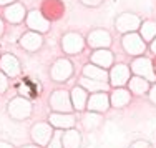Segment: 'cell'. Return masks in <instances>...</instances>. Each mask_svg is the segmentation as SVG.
I'll list each match as a JSON object with an SVG mask.
<instances>
[{"mask_svg": "<svg viewBox=\"0 0 156 148\" xmlns=\"http://www.w3.org/2000/svg\"><path fill=\"white\" fill-rule=\"evenodd\" d=\"M73 75H75V65L68 57L57 58L48 70V77L55 83H66Z\"/></svg>", "mask_w": 156, "mask_h": 148, "instance_id": "cell-1", "label": "cell"}, {"mask_svg": "<svg viewBox=\"0 0 156 148\" xmlns=\"http://www.w3.org/2000/svg\"><path fill=\"white\" fill-rule=\"evenodd\" d=\"M7 113H9V117L15 121H25L32 117L33 105L28 98L18 95V97H13L9 103H7Z\"/></svg>", "mask_w": 156, "mask_h": 148, "instance_id": "cell-2", "label": "cell"}, {"mask_svg": "<svg viewBox=\"0 0 156 148\" xmlns=\"http://www.w3.org/2000/svg\"><path fill=\"white\" fill-rule=\"evenodd\" d=\"M121 49L126 55L129 57H141V55L146 53L148 50V43L141 38V35L138 32H133V33H126V35H121Z\"/></svg>", "mask_w": 156, "mask_h": 148, "instance_id": "cell-3", "label": "cell"}, {"mask_svg": "<svg viewBox=\"0 0 156 148\" xmlns=\"http://www.w3.org/2000/svg\"><path fill=\"white\" fill-rule=\"evenodd\" d=\"M87 42H85V37L78 32H65L60 37V49L65 55H78L85 50Z\"/></svg>", "mask_w": 156, "mask_h": 148, "instance_id": "cell-4", "label": "cell"}, {"mask_svg": "<svg viewBox=\"0 0 156 148\" xmlns=\"http://www.w3.org/2000/svg\"><path fill=\"white\" fill-rule=\"evenodd\" d=\"M129 68H131V75L141 77V78L148 80L150 83H156V75H154V70H153V60H151L150 57L141 55V57L131 58Z\"/></svg>", "mask_w": 156, "mask_h": 148, "instance_id": "cell-5", "label": "cell"}, {"mask_svg": "<svg viewBox=\"0 0 156 148\" xmlns=\"http://www.w3.org/2000/svg\"><path fill=\"white\" fill-rule=\"evenodd\" d=\"M143 22L138 13L135 12H123L120 15H116L115 18V30L121 35H126V33H133L140 30V25Z\"/></svg>", "mask_w": 156, "mask_h": 148, "instance_id": "cell-6", "label": "cell"}, {"mask_svg": "<svg viewBox=\"0 0 156 148\" xmlns=\"http://www.w3.org/2000/svg\"><path fill=\"white\" fill-rule=\"evenodd\" d=\"M85 42H87V45L91 50H101V49H110L113 45V37H111V33L106 28L96 27L87 33Z\"/></svg>", "mask_w": 156, "mask_h": 148, "instance_id": "cell-7", "label": "cell"}, {"mask_svg": "<svg viewBox=\"0 0 156 148\" xmlns=\"http://www.w3.org/2000/svg\"><path fill=\"white\" fill-rule=\"evenodd\" d=\"M48 105H50L51 112L58 113H73V105L72 98H70V92L65 88H57L50 93L48 98Z\"/></svg>", "mask_w": 156, "mask_h": 148, "instance_id": "cell-8", "label": "cell"}, {"mask_svg": "<svg viewBox=\"0 0 156 148\" xmlns=\"http://www.w3.org/2000/svg\"><path fill=\"white\" fill-rule=\"evenodd\" d=\"M131 78V68L126 63H115L108 70V83L111 88H125Z\"/></svg>", "mask_w": 156, "mask_h": 148, "instance_id": "cell-9", "label": "cell"}, {"mask_svg": "<svg viewBox=\"0 0 156 148\" xmlns=\"http://www.w3.org/2000/svg\"><path fill=\"white\" fill-rule=\"evenodd\" d=\"M53 132H55V128L51 127L48 121H37V123H33L32 128H30L32 143L45 148L48 143H50L51 136H53Z\"/></svg>", "mask_w": 156, "mask_h": 148, "instance_id": "cell-10", "label": "cell"}, {"mask_svg": "<svg viewBox=\"0 0 156 148\" xmlns=\"http://www.w3.org/2000/svg\"><path fill=\"white\" fill-rule=\"evenodd\" d=\"M25 23H27L28 30L37 32V33H42V35L48 33V32H50V28H51V22L47 20V18L42 15L40 9L28 10V12H27V18H25Z\"/></svg>", "mask_w": 156, "mask_h": 148, "instance_id": "cell-11", "label": "cell"}, {"mask_svg": "<svg viewBox=\"0 0 156 148\" xmlns=\"http://www.w3.org/2000/svg\"><path fill=\"white\" fill-rule=\"evenodd\" d=\"M43 45H45L43 35L42 33H37V32H32V30L23 32L20 35V38H18V47H20L22 50L28 52V53H35V52H38Z\"/></svg>", "mask_w": 156, "mask_h": 148, "instance_id": "cell-12", "label": "cell"}, {"mask_svg": "<svg viewBox=\"0 0 156 148\" xmlns=\"http://www.w3.org/2000/svg\"><path fill=\"white\" fill-rule=\"evenodd\" d=\"M65 2L63 0H43L40 5L42 15L50 22H57L65 15Z\"/></svg>", "mask_w": 156, "mask_h": 148, "instance_id": "cell-13", "label": "cell"}, {"mask_svg": "<svg viewBox=\"0 0 156 148\" xmlns=\"http://www.w3.org/2000/svg\"><path fill=\"white\" fill-rule=\"evenodd\" d=\"M110 108H111V105H110V92H96V93H90L88 103H87L88 112H95V113H101V115H105Z\"/></svg>", "mask_w": 156, "mask_h": 148, "instance_id": "cell-14", "label": "cell"}, {"mask_svg": "<svg viewBox=\"0 0 156 148\" xmlns=\"http://www.w3.org/2000/svg\"><path fill=\"white\" fill-rule=\"evenodd\" d=\"M0 72L5 73L9 78H17L22 73V63L13 53L0 55Z\"/></svg>", "mask_w": 156, "mask_h": 148, "instance_id": "cell-15", "label": "cell"}, {"mask_svg": "<svg viewBox=\"0 0 156 148\" xmlns=\"http://www.w3.org/2000/svg\"><path fill=\"white\" fill-rule=\"evenodd\" d=\"M48 123L55 130H70L75 128L76 125V115L75 113H58V112H50L48 115Z\"/></svg>", "mask_w": 156, "mask_h": 148, "instance_id": "cell-16", "label": "cell"}, {"mask_svg": "<svg viewBox=\"0 0 156 148\" xmlns=\"http://www.w3.org/2000/svg\"><path fill=\"white\" fill-rule=\"evenodd\" d=\"M27 12L28 10L25 9V5L22 2H15L12 3V5L5 7L3 9V20L9 22V23L12 25H20L25 22V18H27Z\"/></svg>", "mask_w": 156, "mask_h": 148, "instance_id": "cell-17", "label": "cell"}, {"mask_svg": "<svg viewBox=\"0 0 156 148\" xmlns=\"http://www.w3.org/2000/svg\"><path fill=\"white\" fill-rule=\"evenodd\" d=\"M90 63H93L100 68L110 70L116 62H115V53L110 49H101V50H91L90 53Z\"/></svg>", "mask_w": 156, "mask_h": 148, "instance_id": "cell-18", "label": "cell"}, {"mask_svg": "<svg viewBox=\"0 0 156 148\" xmlns=\"http://www.w3.org/2000/svg\"><path fill=\"white\" fill-rule=\"evenodd\" d=\"M131 92L128 90V88H113V90L110 92V105L111 108H125V106H128L129 103H131Z\"/></svg>", "mask_w": 156, "mask_h": 148, "instance_id": "cell-19", "label": "cell"}, {"mask_svg": "<svg viewBox=\"0 0 156 148\" xmlns=\"http://www.w3.org/2000/svg\"><path fill=\"white\" fill-rule=\"evenodd\" d=\"M88 93L83 87L75 85V87L70 90V98H72V105H73V112H85L87 110V103H88Z\"/></svg>", "mask_w": 156, "mask_h": 148, "instance_id": "cell-20", "label": "cell"}, {"mask_svg": "<svg viewBox=\"0 0 156 148\" xmlns=\"http://www.w3.org/2000/svg\"><path fill=\"white\" fill-rule=\"evenodd\" d=\"M81 77L90 78V80H96V82L108 83V70L100 68V67L90 63V62H88L87 65H83V68H81Z\"/></svg>", "mask_w": 156, "mask_h": 148, "instance_id": "cell-21", "label": "cell"}, {"mask_svg": "<svg viewBox=\"0 0 156 148\" xmlns=\"http://www.w3.org/2000/svg\"><path fill=\"white\" fill-rule=\"evenodd\" d=\"M150 87H151V83L148 82V80L141 78V77H136V75H131L128 85H126V88L131 92V95H136V97H144V95H148Z\"/></svg>", "mask_w": 156, "mask_h": 148, "instance_id": "cell-22", "label": "cell"}, {"mask_svg": "<svg viewBox=\"0 0 156 148\" xmlns=\"http://www.w3.org/2000/svg\"><path fill=\"white\" fill-rule=\"evenodd\" d=\"M81 142H83V136H81V132L78 128L65 130L62 135V146L63 148H80Z\"/></svg>", "mask_w": 156, "mask_h": 148, "instance_id": "cell-23", "label": "cell"}, {"mask_svg": "<svg viewBox=\"0 0 156 148\" xmlns=\"http://www.w3.org/2000/svg\"><path fill=\"white\" fill-rule=\"evenodd\" d=\"M103 125V115L101 113H95V112H85L81 115V127L87 132H95Z\"/></svg>", "mask_w": 156, "mask_h": 148, "instance_id": "cell-24", "label": "cell"}, {"mask_svg": "<svg viewBox=\"0 0 156 148\" xmlns=\"http://www.w3.org/2000/svg\"><path fill=\"white\" fill-rule=\"evenodd\" d=\"M78 85L83 87L88 93H96V92H108L110 90V83L105 82H96V80H90V78H85V77L80 75L78 78Z\"/></svg>", "mask_w": 156, "mask_h": 148, "instance_id": "cell-25", "label": "cell"}, {"mask_svg": "<svg viewBox=\"0 0 156 148\" xmlns=\"http://www.w3.org/2000/svg\"><path fill=\"white\" fill-rule=\"evenodd\" d=\"M138 33L141 35V38L146 43H150L151 40L156 37V20H151V18H146V20L141 22Z\"/></svg>", "mask_w": 156, "mask_h": 148, "instance_id": "cell-26", "label": "cell"}, {"mask_svg": "<svg viewBox=\"0 0 156 148\" xmlns=\"http://www.w3.org/2000/svg\"><path fill=\"white\" fill-rule=\"evenodd\" d=\"M62 135H63V130H55L50 143H48L45 148H63L62 146Z\"/></svg>", "mask_w": 156, "mask_h": 148, "instance_id": "cell-27", "label": "cell"}, {"mask_svg": "<svg viewBox=\"0 0 156 148\" xmlns=\"http://www.w3.org/2000/svg\"><path fill=\"white\" fill-rule=\"evenodd\" d=\"M9 77L5 75V73H2L0 72V95H3L7 90H9V87H10V82H9Z\"/></svg>", "mask_w": 156, "mask_h": 148, "instance_id": "cell-28", "label": "cell"}, {"mask_svg": "<svg viewBox=\"0 0 156 148\" xmlns=\"http://www.w3.org/2000/svg\"><path fill=\"white\" fill-rule=\"evenodd\" d=\"M128 148H153V145L148 140H135V142L129 143Z\"/></svg>", "mask_w": 156, "mask_h": 148, "instance_id": "cell-29", "label": "cell"}, {"mask_svg": "<svg viewBox=\"0 0 156 148\" xmlns=\"http://www.w3.org/2000/svg\"><path fill=\"white\" fill-rule=\"evenodd\" d=\"M78 2H80L81 5L88 7V9H96V7L103 5V2H105V0H78Z\"/></svg>", "mask_w": 156, "mask_h": 148, "instance_id": "cell-30", "label": "cell"}, {"mask_svg": "<svg viewBox=\"0 0 156 148\" xmlns=\"http://www.w3.org/2000/svg\"><path fill=\"white\" fill-rule=\"evenodd\" d=\"M148 100H150L151 103L156 106V83H151V87H150V92H148Z\"/></svg>", "mask_w": 156, "mask_h": 148, "instance_id": "cell-31", "label": "cell"}, {"mask_svg": "<svg viewBox=\"0 0 156 148\" xmlns=\"http://www.w3.org/2000/svg\"><path fill=\"white\" fill-rule=\"evenodd\" d=\"M148 50H150V52H151V53H153V55H154V57H156V37H154V38H153V40H151V42H150V43H148Z\"/></svg>", "mask_w": 156, "mask_h": 148, "instance_id": "cell-32", "label": "cell"}, {"mask_svg": "<svg viewBox=\"0 0 156 148\" xmlns=\"http://www.w3.org/2000/svg\"><path fill=\"white\" fill-rule=\"evenodd\" d=\"M5 35V20H3V17H0V38Z\"/></svg>", "mask_w": 156, "mask_h": 148, "instance_id": "cell-33", "label": "cell"}, {"mask_svg": "<svg viewBox=\"0 0 156 148\" xmlns=\"http://www.w3.org/2000/svg\"><path fill=\"white\" fill-rule=\"evenodd\" d=\"M17 0H0V7H3V9H5V7H9V5H12V3H15Z\"/></svg>", "mask_w": 156, "mask_h": 148, "instance_id": "cell-34", "label": "cell"}, {"mask_svg": "<svg viewBox=\"0 0 156 148\" xmlns=\"http://www.w3.org/2000/svg\"><path fill=\"white\" fill-rule=\"evenodd\" d=\"M0 148H15V146H13L12 143L5 142V140H0Z\"/></svg>", "mask_w": 156, "mask_h": 148, "instance_id": "cell-35", "label": "cell"}, {"mask_svg": "<svg viewBox=\"0 0 156 148\" xmlns=\"http://www.w3.org/2000/svg\"><path fill=\"white\" fill-rule=\"evenodd\" d=\"M20 148H42V146L35 145V143H28V145H22Z\"/></svg>", "mask_w": 156, "mask_h": 148, "instance_id": "cell-36", "label": "cell"}, {"mask_svg": "<svg viewBox=\"0 0 156 148\" xmlns=\"http://www.w3.org/2000/svg\"><path fill=\"white\" fill-rule=\"evenodd\" d=\"M151 60H153V70H154V75H156V57L151 58Z\"/></svg>", "mask_w": 156, "mask_h": 148, "instance_id": "cell-37", "label": "cell"}, {"mask_svg": "<svg viewBox=\"0 0 156 148\" xmlns=\"http://www.w3.org/2000/svg\"><path fill=\"white\" fill-rule=\"evenodd\" d=\"M0 55H2V53H0Z\"/></svg>", "mask_w": 156, "mask_h": 148, "instance_id": "cell-38", "label": "cell"}]
</instances>
